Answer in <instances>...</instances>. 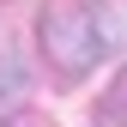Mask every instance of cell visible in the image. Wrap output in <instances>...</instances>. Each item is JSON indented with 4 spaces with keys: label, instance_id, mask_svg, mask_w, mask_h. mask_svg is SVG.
Here are the masks:
<instances>
[{
    "label": "cell",
    "instance_id": "6da1fadb",
    "mask_svg": "<svg viewBox=\"0 0 127 127\" xmlns=\"http://www.w3.org/2000/svg\"><path fill=\"white\" fill-rule=\"evenodd\" d=\"M42 61L61 85H79L103 55L127 42V0H49L42 6Z\"/></svg>",
    "mask_w": 127,
    "mask_h": 127
},
{
    "label": "cell",
    "instance_id": "7a4b0ae2",
    "mask_svg": "<svg viewBox=\"0 0 127 127\" xmlns=\"http://www.w3.org/2000/svg\"><path fill=\"white\" fill-rule=\"evenodd\" d=\"M24 85H30V73H24L18 49H12L6 24H0V115H6V103H18V97H24Z\"/></svg>",
    "mask_w": 127,
    "mask_h": 127
},
{
    "label": "cell",
    "instance_id": "3957f363",
    "mask_svg": "<svg viewBox=\"0 0 127 127\" xmlns=\"http://www.w3.org/2000/svg\"><path fill=\"white\" fill-rule=\"evenodd\" d=\"M91 127H127V67L109 79V91L97 97V109H91Z\"/></svg>",
    "mask_w": 127,
    "mask_h": 127
},
{
    "label": "cell",
    "instance_id": "277c9868",
    "mask_svg": "<svg viewBox=\"0 0 127 127\" xmlns=\"http://www.w3.org/2000/svg\"><path fill=\"white\" fill-rule=\"evenodd\" d=\"M6 127H36V121H6Z\"/></svg>",
    "mask_w": 127,
    "mask_h": 127
}]
</instances>
